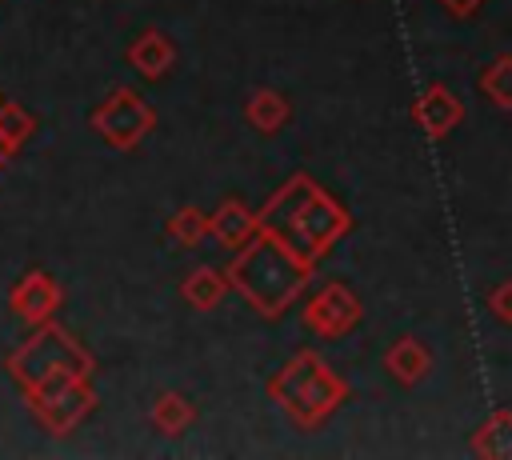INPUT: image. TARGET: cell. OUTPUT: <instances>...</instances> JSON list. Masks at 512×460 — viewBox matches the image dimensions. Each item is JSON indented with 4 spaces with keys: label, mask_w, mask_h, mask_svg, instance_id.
I'll use <instances>...</instances> for the list:
<instances>
[{
    "label": "cell",
    "mask_w": 512,
    "mask_h": 460,
    "mask_svg": "<svg viewBox=\"0 0 512 460\" xmlns=\"http://www.w3.org/2000/svg\"><path fill=\"white\" fill-rule=\"evenodd\" d=\"M256 224L308 264H320L356 228V216L308 172H296L256 208Z\"/></svg>",
    "instance_id": "1"
},
{
    "label": "cell",
    "mask_w": 512,
    "mask_h": 460,
    "mask_svg": "<svg viewBox=\"0 0 512 460\" xmlns=\"http://www.w3.org/2000/svg\"><path fill=\"white\" fill-rule=\"evenodd\" d=\"M312 268L304 256H296L292 248H284L276 236L268 232H256L244 248L232 252L228 260V284L232 292L264 320H280L292 304H300L308 280H312Z\"/></svg>",
    "instance_id": "2"
},
{
    "label": "cell",
    "mask_w": 512,
    "mask_h": 460,
    "mask_svg": "<svg viewBox=\"0 0 512 460\" xmlns=\"http://www.w3.org/2000/svg\"><path fill=\"white\" fill-rule=\"evenodd\" d=\"M268 396L296 428L312 432L352 396V388L340 372H332V364L320 352L304 348L268 376Z\"/></svg>",
    "instance_id": "3"
},
{
    "label": "cell",
    "mask_w": 512,
    "mask_h": 460,
    "mask_svg": "<svg viewBox=\"0 0 512 460\" xmlns=\"http://www.w3.org/2000/svg\"><path fill=\"white\" fill-rule=\"evenodd\" d=\"M12 384L20 388V396H36L52 384H64V380H76V376H92L96 372V356L60 324L44 320L36 324V332L4 360Z\"/></svg>",
    "instance_id": "4"
},
{
    "label": "cell",
    "mask_w": 512,
    "mask_h": 460,
    "mask_svg": "<svg viewBox=\"0 0 512 460\" xmlns=\"http://www.w3.org/2000/svg\"><path fill=\"white\" fill-rule=\"evenodd\" d=\"M88 124H92V132H96L104 144H112V148H120V152H132V148H140V144L152 136V128H156V108H152L140 92H132V88H112V92L92 108Z\"/></svg>",
    "instance_id": "5"
},
{
    "label": "cell",
    "mask_w": 512,
    "mask_h": 460,
    "mask_svg": "<svg viewBox=\"0 0 512 460\" xmlns=\"http://www.w3.org/2000/svg\"><path fill=\"white\" fill-rule=\"evenodd\" d=\"M28 408L36 416V424L52 436H68L76 432L92 412H96V388H92V376H76V380H64V384H52L36 396H28Z\"/></svg>",
    "instance_id": "6"
},
{
    "label": "cell",
    "mask_w": 512,
    "mask_h": 460,
    "mask_svg": "<svg viewBox=\"0 0 512 460\" xmlns=\"http://www.w3.org/2000/svg\"><path fill=\"white\" fill-rule=\"evenodd\" d=\"M360 320H364V304H360L356 288L344 284V280H328V284H324L320 292H312V296L304 300V308H300V324H304L312 336H320V340H340V336H348Z\"/></svg>",
    "instance_id": "7"
},
{
    "label": "cell",
    "mask_w": 512,
    "mask_h": 460,
    "mask_svg": "<svg viewBox=\"0 0 512 460\" xmlns=\"http://www.w3.org/2000/svg\"><path fill=\"white\" fill-rule=\"evenodd\" d=\"M8 304H12V312H16L24 324L36 328V324H44V320L56 316V308H60V284H56L44 268H28V272L12 284Z\"/></svg>",
    "instance_id": "8"
},
{
    "label": "cell",
    "mask_w": 512,
    "mask_h": 460,
    "mask_svg": "<svg viewBox=\"0 0 512 460\" xmlns=\"http://www.w3.org/2000/svg\"><path fill=\"white\" fill-rule=\"evenodd\" d=\"M412 120H416V128H420L424 136L444 140V136L464 120V104L452 96V88L428 84V88L416 96V104H412Z\"/></svg>",
    "instance_id": "9"
},
{
    "label": "cell",
    "mask_w": 512,
    "mask_h": 460,
    "mask_svg": "<svg viewBox=\"0 0 512 460\" xmlns=\"http://www.w3.org/2000/svg\"><path fill=\"white\" fill-rule=\"evenodd\" d=\"M256 232H260L256 212H252L244 200H236V196H224V200L212 208V216H208V236H212L220 248H228V252L244 248Z\"/></svg>",
    "instance_id": "10"
},
{
    "label": "cell",
    "mask_w": 512,
    "mask_h": 460,
    "mask_svg": "<svg viewBox=\"0 0 512 460\" xmlns=\"http://www.w3.org/2000/svg\"><path fill=\"white\" fill-rule=\"evenodd\" d=\"M124 60H128V68H132L136 76H144V80H164V76L172 72V64H176V44H172L160 28H144V32L128 44Z\"/></svg>",
    "instance_id": "11"
},
{
    "label": "cell",
    "mask_w": 512,
    "mask_h": 460,
    "mask_svg": "<svg viewBox=\"0 0 512 460\" xmlns=\"http://www.w3.org/2000/svg\"><path fill=\"white\" fill-rule=\"evenodd\" d=\"M384 368H388V376H392L396 384L412 388V384H420V380L432 372V352L424 348L420 336H400V340L388 344V352H384Z\"/></svg>",
    "instance_id": "12"
},
{
    "label": "cell",
    "mask_w": 512,
    "mask_h": 460,
    "mask_svg": "<svg viewBox=\"0 0 512 460\" xmlns=\"http://www.w3.org/2000/svg\"><path fill=\"white\" fill-rule=\"evenodd\" d=\"M232 292L228 284V272L224 268H212V264H196L184 280H180V296L196 308V312H208V308H220L224 296Z\"/></svg>",
    "instance_id": "13"
},
{
    "label": "cell",
    "mask_w": 512,
    "mask_h": 460,
    "mask_svg": "<svg viewBox=\"0 0 512 460\" xmlns=\"http://www.w3.org/2000/svg\"><path fill=\"white\" fill-rule=\"evenodd\" d=\"M244 120H248L260 136H272V132H280V128L292 120V104H288V96L276 92V88H256V92L248 96V104H244Z\"/></svg>",
    "instance_id": "14"
},
{
    "label": "cell",
    "mask_w": 512,
    "mask_h": 460,
    "mask_svg": "<svg viewBox=\"0 0 512 460\" xmlns=\"http://www.w3.org/2000/svg\"><path fill=\"white\" fill-rule=\"evenodd\" d=\"M196 404L180 392H160L148 408V424L160 432V436H184L192 424H196Z\"/></svg>",
    "instance_id": "15"
},
{
    "label": "cell",
    "mask_w": 512,
    "mask_h": 460,
    "mask_svg": "<svg viewBox=\"0 0 512 460\" xmlns=\"http://www.w3.org/2000/svg\"><path fill=\"white\" fill-rule=\"evenodd\" d=\"M36 128H40L36 112H28L24 104L0 96V152H4V160L16 156V152L36 136Z\"/></svg>",
    "instance_id": "16"
},
{
    "label": "cell",
    "mask_w": 512,
    "mask_h": 460,
    "mask_svg": "<svg viewBox=\"0 0 512 460\" xmlns=\"http://www.w3.org/2000/svg\"><path fill=\"white\" fill-rule=\"evenodd\" d=\"M472 452L484 460H512V408L492 412L476 432H472Z\"/></svg>",
    "instance_id": "17"
},
{
    "label": "cell",
    "mask_w": 512,
    "mask_h": 460,
    "mask_svg": "<svg viewBox=\"0 0 512 460\" xmlns=\"http://www.w3.org/2000/svg\"><path fill=\"white\" fill-rule=\"evenodd\" d=\"M164 232H168V240L180 244V248H200V244L208 240V212L196 208V204H184V208H176V212L168 216Z\"/></svg>",
    "instance_id": "18"
},
{
    "label": "cell",
    "mask_w": 512,
    "mask_h": 460,
    "mask_svg": "<svg viewBox=\"0 0 512 460\" xmlns=\"http://www.w3.org/2000/svg\"><path fill=\"white\" fill-rule=\"evenodd\" d=\"M480 92H484V100L488 104H496L500 112H512V56L504 52V56H496V60H488L484 68H480Z\"/></svg>",
    "instance_id": "19"
},
{
    "label": "cell",
    "mask_w": 512,
    "mask_h": 460,
    "mask_svg": "<svg viewBox=\"0 0 512 460\" xmlns=\"http://www.w3.org/2000/svg\"><path fill=\"white\" fill-rule=\"evenodd\" d=\"M488 312H492L500 324H512V280H504V284H496V288L488 292Z\"/></svg>",
    "instance_id": "20"
},
{
    "label": "cell",
    "mask_w": 512,
    "mask_h": 460,
    "mask_svg": "<svg viewBox=\"0 0 512 460\" xmlns=\"http://www.w3.org/2000/svg\"><path fill=\"white\" fill-rule=\"evenodd\" d=\"M436 4H444L452 16H476V12H480L488 0H436Z\"/></svg>",
    "instance_id": "21"
},
{
    "label": "cell",
    "mask_w": 512,
    "mask_h": 460,
    "mask_svg": "<svg viewBox=\"0 0 512 460\" xmlns=\"http://www.w3.org/2000/svg\"><path fill=\"white\" fill-rule=\"evenodd\" d=\"M0 164H4V152H0Z\"/></svg>",
    "instance_id": "22"
}]
</instances>
